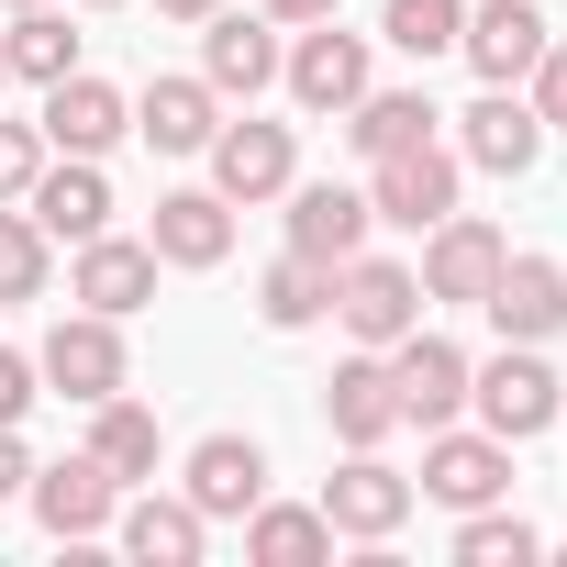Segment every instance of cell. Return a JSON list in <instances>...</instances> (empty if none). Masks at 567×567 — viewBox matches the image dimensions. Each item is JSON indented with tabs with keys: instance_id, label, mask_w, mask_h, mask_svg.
<instances>
[{
	"instance_id": "6da1fadb",
	"label": "cell",
	"mask_w": 567,
	"mask_h": 567,
	"mask_svg": "<svg viewBox=\"0 0 567 567\" xmlns=\"http://www.w3.org/2000/svg\"><path fill=\"white\" fill-rule=\"evenodd\" d=\"M334 323H346L357 346H401V334L423 323V278H412L401 256H368V245H357V256L334 267Z\"/></svg>"
},
{
	"instance_id": "7a4b0ae2",
	"label": "cell",
	"mask_w": 567,
	"mask_h": 567,
	"mask_svg": "<svg viewBox=\"0 0 567 567\" xmlns=\"http://www.w3.org/2000/svg\"><path fill=\"white\" fill-rule=\"evenodd\" d=\"M368 212L401 223V234H434V223L456 212V156H445L434 134L401 145V156H368Z\"/></svg>"
},
{
	"instance_id": "3957f363",
	"label": "cell",
	"mask_w": 567,
	"mask_h": 567,
	"mask_svg": "<svg viewBox=\"0 0 567 567\" xmlns=\"http://www.w3.org/2000/svg\"><path fill=\"white\" fill-rule=\"evenodd\" d=\"M467 401H478V423H489L501 445H534V434L556 423V368H545L534 346H501L489 368H467Z\"/></svg>"
},
{
	"instance_id": "277c9868",
	"label": "cell",
	"mask_w": 567,
	"mask_h": 567,
	"mask_svg": "<svg viewBox=\"0 0 567 567\" xmlns=\"http://www.w3.org/2000/svg\"><path fill=\"white\" fill-rule=\"evenodd\" d=\"M501 256H512V245H501V223H478V212H445V223L423 234V267H412V278H423V301H456V312H478V301H489V278H501Z\"/></svg>"
},
{
	"instance_id": "5b68a950",
	"label": "cell",
	"mask_w": 567,
	"mask_h": 567,
	"mask_svg": "<svg viewBox=\"0 0 567 567\" xmlns=\"http://www.w3.org/2000/svg\"><path fill=\"white\" fill-rule=\"evenodd\" d=\"M34 379H45L56 401H79V412H90V401H112V390H123V323H112V312H68V323L45 334Z\"/></svg>"
},
{
	"instance_id": "8992f818",
	"label": "cell",
	"mask_w": 567,
	"mask_h": 567,
	"mask_svg": "<svg viewBox=\"0 0 567 567\" xmlns=\"http://www.w3.org/2000/svg\"><path fill=\"white\" fill-rule=\"evenodd\" d=\"M512 489V445L478 423V434H456V423H434L423 434V489L412 501H445V512H478V501H501Z\"/></svg>"
},
{
	"instance_id": "52a82bcc",
	"label": "cell",
	"mask_w": 567,
	"mask_h": 567,
	"mask_svg": "<svg viewBox=\"0 0 567 567\" xmlns=\"http://www.w3.org/2000/svg\"><path fill=\"white\" fill-rule=\"evenodd\" d=\"M323 523H334V534H357V545H390V534L412 523V478H401L379 445H357V456L323 478Z\"/></svg>"
},
{
	"instance_id": "ba28073f",
	"label": "cell",
	"mask_w": 567,
	"mask_h": 567,
	"mask_svg": "<svg viewBox=\"0 0 567 567\" xmlns=\"http://www.w3.org/2000/svg\"><path fill=\"white\" fill-rule=\"evenodd\" d=\"M34 134H45L56 156H112V145L134 134V101H123L112 79H90V68H68V79L45 90V112H34Z\"/></svg>"
},
{
	"instance_id": "9c48e42d",
	"label": "cell",
	"mask_w": 567,
	"mask_h": 567,
	"mask_svg": "<svg viewBox=\"0 0 567 567\" xmlns=\"http://www.w3.org/2000/svg\"><path fill=\"white\" fill-rule=\"evenodd\" d=\"M200 156H212V189H223L234 212H245V200H278V189L301 178V145H290V123H223Z\"/></svg>"
},
{
	"instance_id": "30bf717a",
	"label": "cell",
	"mask_w": 567,
	"mask_h": 567,
	"mask_svg": "<svg viewBox=\"0 0 567 567\" xmlns=\"http://www.w3.org/2000/svg\"><path fill=\"white\" fill-rule=\"evenodd\" d=\"M379 357H390L401 423H423V434H434V423H456V412H467V357H456L445 334H423V323H412V334H401V346H379Z\"/></svg>"
},
{
	"instance_id": "8fae6325",
	"label": "cell",
	"mask_w": 567,
	"mask_h": 567,
	"mask_svg": "<svg viewBox=\"0 0 567 567\" xmlns=\"http://www.w3.org/2000/svg\"><path fill=\"white\" fill-rule=\"evenodd\" d=\"M112 512H123V478H112L101 456H56V467H34V523H45L56 545L112 534Z\"/></svg>"
},
{
	"instance_id": "7c38bea8",
	"label": "cell",
	"mask_w": 567,
	"mask_h": 567,
	"mask_svg": "<svg viewBox=\"0 0 567 567\" xmlns=\"http://www.w3.org/2000/svg\"><path fill=\"white\" fill-rule=\"evenodd\" d=\"M456 156H467V167H489V178H523V167L545 156L534 101H523V90H478V101L456 112Z\"/></svg>"
},
{
	"instance_id": "4fadbf2b",
	"label": "cell",
	"mask_w": 567,
	"mask_h": 567,
	"mask_svg": "<svg viewBox=\"0 0 567 567\" xmlns=\"http://www.w3.org/2000/svg\"><path fill=\"white\" fill-rule=\"evenodd\" d=\"M478 312L501 323V346H545V334L567 323V267H556V256H501V278H489Z\"/></svg>"
},
{
	"instance_id": "5bb4252c",
	"label": "cell",
	"mask_w": 567,
	"mask_h": 567,
	"mask_svg": "<svg viewBox=\"0 0 567 567\" xmlns=\"http://www.w3.org/2000/svg\"><path fill=\"white\" fill-rule=\"evenodd\" d=\"M23 212L45 223V245H90V234H112V178H101V156H68V167H34Z\"/></svg>"
},
{
	"instance_id": "9a60e30c",
	"label": "cell",
	"mask_w": 567,
	"mask_h": 567,
	"mask_svg": "<svg viewBox=\"0 0 567 567\" xmlns=\"http://www.w3.org/2000/svg\"><path fill=\"white\" fill-rule=\"evenodd\" d=\"M189 501H200V523H245L267 501V445L256 434H200L189 445Z\"/></svg>"
},
{
	"instance_id": "2e32d148",
	"label": "cell",
	"mask_w": 567,
	"mask_h": 567,
	"mask_svg": "<svg viewBox=\"0 0 567 567\" xmlns=\"http://www.w3.org/2000/svg\"><path fill=\"white\" fill-rule=\"evenodd\" d=\"M556 34H545V12L534 0H489V12H467V34H456V56L489 79V90H512V79H534V56H545Z\"/></svg>"
},
{
	"instance_id": "e0dca14e",
	"label": "cell",
	"mask_w": 567,
	"mask_h": 567,
	"mask_svg": "<svg viewBox=\"0 0 567 567\" xmlns=\"http://www.w3.org/2000/svg\"><path fill=\"white\" fill-rule=\"evenodd\" d=\"M278 79H290V101H301V112H346V101L368 90V34H334V23H312L290 56H278Z\"/></svg>"
},
{
	"instance_id": "ac0fdd59",
	"label": "cell",
	"mask_w": 567,
	"mask_h": 567,
	"mask_svg": "<svg viewBox=\"0 0 567 567\" xmlns=\"http://www.w3.org/2000/svg\"><path fill=\"white\" fill-rule=\"evenodd\" d=\"M368 189H346V178H312V189H290V256H312V267H346L357 245H368Z\"/></svg>"
},
{
	"instance_id": "d6986e66",
	"label": "cell",
	"mask_w": 567,
	"mask_h": 567,
	"mask_svg": "<svg viewBox=\"0 0 567 567\" xmlns=\"http://www.w3.org/2000/svg\"><path fill=\"white\" fill-rule=\"evenodd\" d=\"M112 534H123V556H134V567H200V545H212V523H200V501H189V489H178V501H167V489L123 501V512H112Z\"/></svg>"
},
{
	"instance_id": "ffe728a7",
	"label": "cell",
	"mask_w": 567,
	"mask_h": 567,
	"mask_svg": "<svg viewBox=\"0 0 567 567\" xmlns=\"http://www.w3.org/2000/svg\"><path fill=\"white\" fill-rule=\"evenodd\" d=\"M68 301H79V312H112V323L145 312V301H156V245L90 234V245H79V278H68Z\"/></svg>"
},
{
	"instance_id": "44dd1931",
	"label": "cell",
	"mask_w": 567,
	"mask_h": 567,
	"mask_svg": "<svg viewBox=\"0 0 567 567\" xmlns=\"http://www.w3.org/2000/svg\"><path fill=\"white\" fill-rule=\"evenodd\" d=\"M145 245H156V267H223L234 256V200L223 189H167Z\"/></svg>"
},
{
	"instance_id": "7402d4cb",
	"label": "cell",
	"mask_w": 567,
	"mask_h": 567,
	"mask_svg": "<svg viewBox=\"0 0 567 567\" xmlns=\"http://www.w3.org/2000/svg\"><path fill=\"white\" fill-rule=\"evenodd\" d=\"M323 423H334L346 445H390V434H401V390H390V357H379V346L323 379Z\"/></svg>"
},
{
	"instance_id": "603a6c76",
	"label": "cell",
	"mask_w": 567,
	"mask_h": 567,
	"mask_svg": "<svg viewBox=\"0 0 567 567\" xmlns=\"http://www.w3.org/2000/svg\"><path fill=\"white\" fill-rule=\"evenodd\" d=\"M134 134H145L156 156H200V145L223 134V90H212V79H156V90L134 101Z\"/></svg>"
},
{
	"instance_id": "cb8c5ba5",
	"label": "cell",
	"mask_w": 567,
	"mask_h": 567,
	"mask_svg": "<svg viewBox=\"0 0 567 567\" xmlns=\"http://www.w3.org/2000/svg\"><path fill=\"white\" fill-rule=\"evenodd\" d=\"M200 34H212V45H200V79H212L223 101H256V90L278 79V23H245V12H212Z\"/></svg>"
},
{
	"instance_id": "d4e9b609",
	"label": "cell",
	"mask_w": 567,
	"mask_h": 567,
	"mask_svg": "<svg viewBox=\"0 0 567 567\" xmlns=\"http://www.w3.org/2000/svg\"><path fill=\"white\" fill-rule=\"evenodd\" d=\"M90 456H101L123 489H145V478H156V456H167V434H156V412H145V401H123V390H112V401H90Z\"/></svg>"
},
{
	"instance_id": "484cf974",
	"label": "cell",
	"mask_w": 567,
	"mask_h": 567,
	"mask_svg": "<svg viewBox=\"0 0 567 567\" xmlns=\"http://www.w3.org/2000/svg\"><path fill=\"white\" fill-rule=\"evenodd\" d=\"M245 556H256V567H323V556H334L323 501H312V512H301V501H256V512H245Z\"/></svg>"
},
{
	"instance_id": "4316f807",
	"label": "cell",
	"mask_w": 567,
	"mask_h": 567,
	"mask_svg": "<svg viewBox=\"0 0 567 567\" xmlns=\"http://www.w3.org/2000/svg\"><path fill=\"white\" fill-rule=\"evenodd\" d=\"M334 312V267H312V256H278L267 278H256V323L267 334H312Z\"/></svg>"
},
{
	"instance_id": "83f0119b",
	"label": "cell",
	"mask_w": 567,
	"mask_h": 567,
	"mask_svg": "<svg viewBox=\"0 0 567 567\" xmlns=\"http://www.w3.org/2000/svg\"><path fill=\"white\" fill-rule=\"evenodd\" d=\"M445 112L423 101V90H357L346 101V134H357V156H401V145H423Z\"/></svg>"
},
{
	"instance_id": "f1b7e54d",
	"label": "cell",
	"mask_w": 567,
	"mask_h": 567,
	"mask_svg": "<svg viewBox=\"0 0 567 567\" xmlns=\"http://www.w3.org/2000/svg\"><path fill=\"white\" fill-rule=\"evenodd\" d=\"M0 68H12V79H34V90H56V79L79 68V34L45 12V0H23V12H12V34H0Z\"/></svg>"
},
{
	"instance_id": "f546056e",
	"label": "cell",
	"mask_w": 567,
	"mask_h": 567,
	"mask_svg": "<svg viewBox=\"0 0 567 567\" xmlns=\"http://www.w3.org/2000/svg\"><path fill=\"white\" fill-rule=\"evenodd\" d=\"M534 556H545V534H534L523 512H489V501H478V512L456 523V567H534Z\"/></svg>"
},
{
	"instance_id": "4dcf8cb0",
	"label": "cell",
	"mask_w": 567,
	"mask_h": 567,
	"mask_svg": "<svg viewBox=\"0 0 567 567\" xmlns=\"http://www.w3.org/2000/svg\"><path fill=\"white\" fill-rule=\"evenodd\" d=\"M412 68H434V56H456V34H467V0H390V23H379Z\"/></svg>"
},
{
	"instance_id": "1f68e13d",
	"label": "cell",
	"mask_w": 567,
	"mask_h": 567,
	"mask_svg": "<svg viewBox=\"0 0 567 567\" xmlns=\"http://www.w3.org/2000/svg\"><path fill=\"white\" fill-rule=\"evenodd\" d=\"M0 301H45V223L0 200Z\"/></svg>"
},
{
	"instance_id": "d6a6232c",
	"label": "cell",
	"mask_w": 567,
	"mask_h": 567,
	"mask_svg": "<svg viewBox=\"0 0 567 567\" xmlns=\"http://www.w3.org/2000/svg\"><path fill=\"white\" fill-rule=\"evenodd\" d=\"M34 167H45V134H34V123H0V200H23Z\"/></svg>"
},
{
	"instance_id": "836d02e7",
	"label": "cell",
	"mask_w": 567,
	"mask_h": 567,
	"mask_svg": "<svg viewBox=\"0 0 567 567\" xmlns=\"http://www.w3.org/2000/svg\"><path fill=\"white\" fill-rule=\"evenodd\" d=\"M534 123H545V134H567V45H545V56H534Z\"/></svg>"
},
{
	"instance_id": "e575fe53",
	"label": "cell",
	"mask_w": 567,
	"mask_h": 567,
	"mask_svg": "<svg viewBox=\"0 0 567 567\" xmlns=\"http://www.w3.org/2000/svg\"><path fill=\"white\" fill-rule=\"evenodd\" d=\"M23 412H34V357L0 346V423H23Z\"/></svg>"
},
{
	"instance_id": "d590c367",
	"label": "cell",
	"mask_w": 567,
	"mask_h": 567,
	"mask_svg": "<svg viewBox=\"0 0 567 567\" xmlns=\"http://www.w3.org/2000/svg\"><path fill=\"white\" fill-rule=\"evenodd\" d=\"M23 489H34V456H23V434H12V423H0V501H23Z\"/></svg>"
},
{
	"instance_id": "8d00e7d4",
	"label": "cell",
	"mask_w": 567,
	"mask_h": 567,
	"mask_svg": "<svg viewBox=\"0 0 567 567\" xmlns=\"http://www.w3.org/2000/svg\"><path fill=\"white\" fill-rule=\"evenodd\" d=\"M346 0H267V23H334Z\"/></svg>"
},
{
	"instance_id": "74e56055",
	"label": "cell",
	"mask_w": 567,
	"mask_h": 567,
	"mask_svg": "<svg viewBox=\"0 0 567 567\" xmlns=\"http://www.w3.org/2000/svg\"><path fill=\"white\" fill-rule=\"evenodd\" d=\"M156 12H167V23H212V12H223V0H156Z\"/></svg>"
},
{
	"instance_id": "f35d334b",
	"label": "cell",
	"mask_w": 567,
	"mask_h": 567,
	"mask_svg": "<svg viewBox=\"0 0 567 567\" xmlns=\"http://www.w3.org/2000/svg\"><path fill=\"white\" fill-rule=\"evenodd\" d=\"M90 12H123V0H90Z\"/></svg>"
},
{
	"instance_id": "ab89813d",
	"label": "cell",
	"mask_w": 567,
	"mask_h": 567,
	"mask_svg": "<svg viewBox=\"0 0 567 567\" xmlns=\"http://www.w3.org/2000/svg\"><path fill=\"white\" fill-rule=\"evenodd\" d=\"M0 90H12V68H0Z\"/></svg>"
},
{
	"instance_id": "60d3db41",
	"label": "cell",
	"mask_w": 567,
	"mask_h": 567,
	"mask_svg": "<svg viewBox=\"0 0 567 567\" xmlns=\"http://www.w3.org/2000/svg\"><path fill=\"white\" fill-rule=\"evenodd\" d=\"M12 12H23V0H12Z\"/></svg>"
}]
</instances>
